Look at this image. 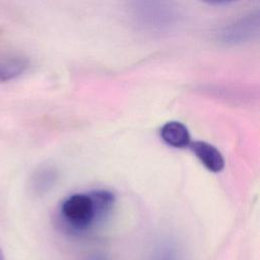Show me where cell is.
<instances>
[{
	"label": "cell",
	"instance_id": "cell-7",
	"mask_svg": "<svg viewBox=\"0 0 260 260\" xmlns=\"http://www.w3.org/2000/svg\"><path fill=\"white\" fill-rule=\"evenodd\" d=\"M27 65V60L22 57L0 58V82L17 78L26 70Z\"/></svg>",
	"mask_w": 260,
	"mask_h": 260
},
{
	"label": "cell",
	"instance_id": "cell-1",
	"mask_svg": "<svg viewBox=\"0 0 260 260\" xmlns=\"http://www.w3.org/2000/svg\"><path fill=\"white\" fill-rule=\"evenodd\" d=\"M115 204V195L106 189L74 193L59 207L61 224L67 232L84 234L103 222Z\"/></svg>",
	"mask_w": 260,
	"mask_h": 260
},
{
	"label": "cell",
	"instance_id": "cell-4",
	"mask_svg": "<svg viewBox=\"0 0 260 260\" xmlns=\"http://www.w3.org/2000/svg\"><path fill=\"white\" fill-rule=\"evenodd\" d=\"M189 147L209 172L219 173L224 169V158L214 145L198 140L191 142Z\"/></svg>",
	"mask_w": 260,
	"mask_h": 260
},
{
	"label": "cell",
	"instance_id": "cell-3",
	"mask_svg": "<svg viewBox=\"0 0 260 260\" xmlns=\"http://www.w3.org/2000/svg\"><path fill=\"white\" fill-rule=\"evenodd\" d=\"M259 25V12H251L220 27L216 32V39L225 46L242 45L258 35Z\"/></svg>",
	"mask_w": 260,
	"mask_h": 260
},
{
	"label": "cell",
	"instance_id": "cell-5",
	"mask_svg": "<svg viewBox=\"0 0 260 260\" xmlns=\"http://www.w3.org/2000/svg\"><path fill=\"white\" fill-rule=\"evenodd\" d=\"M161 140L169 146L185 148L191 143V136L188 128L179 121H169L159 130Z\"/></svg>",
	"mask_w": 260,
	"mask_h": 260
},
{
	"label": "cell",
	"instance_id": "cell-8",
	"mask_svg": "<svg viewBox=\"0 0 260 260\" xmlns=\"http://www.w3.org/2000/svg\"><path fill=\"white\" fill-rule=\"evenodd\" d=\"M151 260H180L177 247L170 243L161 245L156 250Z\"/></svg>",
	"mask_w": 260,
	"mask_h": 260
},
{
	"label": "cell",
	"instance_id": "cell-9",
	"mask_svg": "<svg viewBox=\"0 0 260 260\" xmlns=\"http://www.w3.org/2000/svg\"><path fill=\"white\" fill-rule=\"evenodd\" d=\"M0 260H5V259H4L3 252H2V250H1V249H0Z\"/></svg>",
	"mask_w": 260,
	"mask_h": 260
},
{
	"label": "cell",
	"instance_id": "cell-2",
	"mask_svg": "<svg viewBox=\"0 0 260 260\" xmlns=\"http://www.w3.org/2000/svg\"><path fill=\"white\" fill-rule=\"evenodd\" d=\"M132 17L141 30L159 35L174 30L181 19L180 12L175 6L159 1L136 2Z\"/></svg>",
	"mask_w": 260,
	"mask_h": 260
},
{
	"label": "cell",
	"instance_id": "cell-6",
	"mask_svg": "<svg viewBox=\"0 0 260 260\" xmlns=\"http://www.w3.org/2000/svg\"><path fill=\"white\" fill-rule=\"evenodd\" d=\"M58 179V173L52 166H43L32 175L30 187L37 194H43L49 191L55 185Z\"/></svg>",
	"mask_w": 260,
	"mask_h": 260
}]
</instances>
